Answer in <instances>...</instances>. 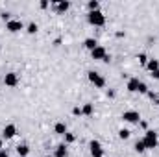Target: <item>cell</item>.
<instances>
[{
	"label": "cell",
	"instance_id": "obj_1",
	"mask_svg": "<svg viewBox=\"0 0 159 157\" xmlns=\"http://www.w3.org/2000/svg\"><path fill=\"white\" fill-rule=\"evenodd\" d=\"M143 142H144V148H146V150L157 148V144H159L157 133H156L154 129H146V133H144V137H143Z\"/></svg>",
	"mask_w": 159,
	"mask_h": 157
},
{
	"label": "cell",
	"instance_id": "obj_2",
	"mask_svg": "<svg viewBox=\"0 0 159 157\" xmlns=\"http://www.w3.org/2000/svg\"><path fill=\"white\" fill-rule=\"evenodd\" d=\"M87 22H89L91 26L100 28V26L106 24V15H104L102 11H89V13H87Z\"/></svg>",
	"mask_w": 159,
	"mask_h": 157
},
{
	"label": "cell",
	"instance_id": "obj_3",
	"mask_svg": "<svg viewBox=\"0 0 159 157\" xmlns=\"http://www.w3.org/2000/svg\"><path fill=\"white\" fill-rule=\"evenodd\" d=\"M87 79H89L96 89H104V87H106V78H104L102 74L94 72V70H89V72H87Z\"/></svg>",
	"mask_w": 159,
	"mask_h": 157
},
{
	"label": "cell",
	"instance_id": "obj_4",
	"mask_svg": "<svg viewBox=\"0 0 159 157\" xmlns=\"http://www.w3.org/2000/svg\"><path fill=\"white\" fill-rule=\"evenodd\" d=\"M52 7H54V11L57 15H63V13H67L70 9V2H67V0H54Z\"/></svg>",
	"mask_w": 159,
	"mask_h": 157
},
{
	"label": "cell",
	"instance_id": "obj_5",
	"mask_svg": "<svg viewBox=\"0 0 159 157\" xmlns=\"http://www.w3.org/2000/svg\"><path fill=\"white\" fill-rule=\"evenodd\" d=\"M122 120L124 122H129V124H139L141 122V115H139V111L129 109V111H124L122 113Z\"/></svg>",
	"mask_w": 159,
	"mask_h": 157
},
{
	"label": "cell",
	"instance_id": "obj_6",
	"mask_svg": "<svg viewBox=\"0 0 159 157\" xmlns=\"http://www.w3.org/2000/svg\"><path fill=\"white\" fill-rule=\"evenodd\" d=\"M6 30L11 32V34H17V32H20V30H24V22L19 20V19H11L9 22H6Z\"/></svg>",
	"mask_w": 159,
	"mask_h": 157
},
{
	"label": "cell",
	"instance_id": "obj_7",
	"mask_svg": "<svg viewBox=\"0 0 159 157\" xmlns=\"http://www.w3.org/2000/svg\"><path fill=\"white\" fill-rule=\"evenodd\" d=\"M89 152L93 157H104V148L98 141H91L89 142Z\"/></svg>",
	"mask_w": 159,
	"mask_h": 157
},
{
	"label": "cell",
	"instance_id": "obj_8",
	"mask_svg": "<svg viewBox=\"0 0 159 157\" xmlns=\"http://www.w3.org/2000/svg\"><path fill=\"white\" fill-rule=\"evenodd\" d=\"M91 57H93V59H96V61H104V59L107 57V50H106L104 46H100V44H98V46L91 52Z\"/></svg>",
	"mask_w": 159,
	"mask_h": 157
},
{
	"label": "cell",
	"instance_id": "obj_9",
	"mask_svg": "<svg viewBox=\"0 0 159 157\" xmlns=\"http://www.w3.org/2000/svg\"><path fill=\"white\" fill-rule=\"evenodd\" d=\"M15 135H17V126H15V124H7V126H4V129H2V139L9 141V139H13Z\"/></svg>",
	"mask_w": 159,
	"mask_h": 157
},
{
	"label": "cell",
	"instance_id": "obj_10",
	"mask_svg": "<svg viewBox=\"0 0 159 157\" xmlns=\"http://www.w3.org/2000/svg\"><path fill=\"white\" fill-rule=\"evenodd\" d=\"M4 85L6 87H17L19 85V74L17 72H7L4 76Z\"/></svg>",
	"mask_w": 159,
	"mask_h": 157
},
{
	"label": "cell",
	"instance_id": "obj_11",
	"mask_svg": "<svg viewBox=\"0 0 159 157\" xmlns=\"http://www.w3.org/2000/svg\"><path fill=\"white\" fill-rule=\"evenodd\" d=\"M67 155H69V150H67L65 142H61V144H57L54 148V157H67Z\"/></svg>",
	"mask_w": 159,
	"mask_h": 157
},
{
	"label": "cell",
	"instance_id": "obj_12",
	"mask_svg": "<svg viewBox=\"0 0 159 157\" xmlns=\"http://www.w3.org/2000/svg\"><path fill=\"white\" fill-rule=\"evenodd\" d=\"M139 83H141L139 78H129L128 83H126V89H128L129 92H137V91H139Z\"/></svg>",
	"mask_w": 159,
	"mask_h": 157
},
{
	"label": "cell",
	"instance_id": "obj_13",
	"mask_svg": "<svg viewBox=\"0 0 159 157\" xmlns=\"http://www.w3.org/2000/svg\"><path fill=\"white\" fill-rule=\"evenodd\" d=\"M17 155L19 157H28V154H30V146L28 144H17Z\"/></svg>",
	"mask_w": 159,
	"mask_h": 157
},
{
	"label": "cell",
	"instance_id": "obj_14",
	"mask_svg": "<svg viewBox=\"0 0 159 157\" xmlns=\"http://www.w3.org/2000/svg\"><path fill=\"white\" fill-rule=\"evenodd\" d=\"M93 113H94V105H93L91 102H87V104L81 105V115H85V117H93Z\"/></svg>",
	"mask_w": 159,
	"mask_h": 157
},
{
	"label": "cell",
	"instance_id": "obj_15",
	"mask_svg": "<svg viewBox=\"0 0 159 157\" xmlns=\"http://www.w3.org/2000/svg\"><path fill=\"white\" fill-rule=\"evenodd\" d=\"M54 131H56L57 135H65L69 129H67V124H65V122H56V126H54Z\"/></svg>",
	"mask_w": 159,
	"mask_h": 157
},
{
	"label": "cell",
	"instance_id": "obj_16",
	"mask_svg": "<svg viewBox=\"0 0 159 157\" xmlns=\"http://www.w3.org/2000/svg\"><path fill=\"white\" fill-rule=\"evenodd\" d=\"M83 46H85L89 52H93V50L98 46V43H96V39H93V37H87V39L83 41Z\"/></svg>",
	"mask_w": 159,
	"mask_h": 157
},
{
	"label": "cell",
	"instance_id": "obj_17",
	"mask_svg": "<svg viewBox=\"0 0 159 157\" xmlns=\"http://www.w3.org/2000/svg\"><path fill=\"white\" fill-rule=\"evenodd\" d=\"M146 69L150 70V72H154V70H157L159 69V59H148V63H146Z\"/></svg>",
	"mask_w": 159,
	"mask_h": 157
},
{
	"label": "cell",
	"instance_id": "obj_18",
	"mask_svg": "<svg viewBox=\"0 0 159 157\" xmlns=\"http://www.w3.org/2000/svg\"><path fill=\"white\" fill-rule=\"evenodd\" d=\"M87 9L89 11H100V2L98 0H89L87 2Z\"/></svg>",
	"mask_w": 159,
	"mask_h": 157
},
{
	"label": "cell",
	"instance_id": "obj_19",
	"mask_svg": "<svg viewBox=\"0 0 159 157\" xmlns=\"http://www.w3.org/2000/svg\"><path fill=\"white\" fill-rule=\"evenodd\" d=\"M133 150H135L137 154H143V152H146V148H144V142H143V139H141V141H135V144H133Z\"/></svg>",
	"mask_w": 159,
	"mask_h": 157
},
{
	"label": "cell",
	"instance_id": "obj_20",
	"mask_svg": "<svg viewBox=\"0 0 159 157\" xmlns=\"http://www.w3.org/2000/svg\"><path fill=\"white\" fill-rule=\"evenodd\" d=\"M37 30H39V26H37L35 22H30V24L26 26V32H28L30 35H35V34H37Z\"/></svg>",
	"mask_w": 159,
	"mask_h": 157
},
{
	"label": "cell",
	"instance_id": "obj_21",
	"mask_svg": "<svg viewBox=\"0 0 159 157\" xmlns=\"http://www.w3.org/2000/svg\"><path fill=\"white\" fill-rule=\"evenodd\" d=\"M129 135H131V131H129V129H126V128H122V129H119V139H122V141L129 139Z\"/></svg>",
	"mask_w": 159,
	"mask_h": 157
},
{
	"label": "cell",
	"instance_id": "obj_22",
	"mask_svg": "<svg viewBox=\"0 0 159 157\" xmlns=\"http://www.w3.org/2000/svg\"><path fill=\"white\" fill-rule=\"evenodd\" d=\"M63 137H65V144H72V142L76 141V135H74V133H70V131H67Z\"/></svg>",
	"mask_w": 159,
	"mask_h": 157
},
{
	"label": "cell",
	"instance_id": "obj_23",
	"mask_svg": "<svg viewBox=\"0 0 159 157\" xmlns=\"http://www.w3.org/2000/svg\"><path fill=\"white\" fill-rule=\"evenodd\" d=\"M137 59H139V63H141V65H144V67H146V63H148V56H146L144 52H141V54L137 56Z\"/></svg>",
	"mask_w": 159,
	"mask_h": 157
},
{
	"label": "cell",
	"instance_id": "obj_24",
	"mask_svg": "<svg viewBox=\"0 0 159 157\" xmlns=\"http://www.w3.org/2000/svg\"><path fill=\"white\" fill-rule=\"evenodd\" d=\"M148 91H150V89H148V85H146L144 81H141V83H139V91H137V92H141V94H148Z\"/></svg>",
	"mask_w": 159,
	"mask_h": 157
},
{
	"label": "cell",
	"instance_id": "obj_25",
	"mask_svg": "<svg viewBox=\"0 0 159 157\" xmlns=\"http://www.w3.org/2000/svg\"><path fill=\"white\" fill-rule=\"evenodd\" d=\"M0 19H2L4 22H9V20H11V13H9V11H2V13H0Z\"/></svg>",
	"mask_w": 159,
	"mask_h": 157
},
{
	"label": "cell",
	"instance_id": "obj_26",
	"mask_svg": "<svg viewBox=\"0 0 159 157\" xmlns=\"http://www.w3.org/2000/svg\"><path fill=\"white\" fill-rule=\"evenodd\" d=\"M146 96H148L150 100H156V102H157V100H159V96H157V94H156V92H154V91H148V94H146Z\"/></svg>",
	"mask_w": 159,
	"mask_h": 157
},
{
	"label": "cell",
	"instance_id": "obj_27",
	"mask_svg": "<svg viewBox=\"0 0 159 157\" xmlns=\"http://www.w3.org/2000/svg\"><path fill=\"white\" fill-rule=\"evenodd\" d=\"M72 115H74V117H80V115H81V107H80V105L72 107Z\"/></svg>",
	"mask_w": 159,
	"mask_h": 157
},
{
	"label": "cell",
	"instance_id": "obj_28",
	"mask_svg": "<svg viewBox=\"0 0 159 157\" xmlns=\"http://www.w3.org/2000/svg\"><path fill=\"white\" fill-rule=\"evenodd\" d=\"M48 6H50V2H48V0H41V2H39V7H41V9H46Z\"/></svg>",
	"mask_w": 159,
	"mask_h": 157
},
{
	"label": "cell",
	"instance_id": "obj_29",
	"mask_svg": "<svg viewBox=\"0 0 159 157\" xmlns=\"http://www.w3.org/2000/svg\"><path fill=\"white\" fill-rule=\"evenodd\" d=\"M152 78H154V79H159V69H157V70H154V72H152Z\"/></svg>",
	"mask_w": 159,
	"mask_h": 157
},
{
	"label": "cell",
	"instance_id": "obj_30",
	"mask_svg": "<svg viewBox=\"0 0 159 157\" xmlns=\"http://www.w3.org/2000/svg\"><path fill=\"white\" fill-rule=\"evenodd\" d=\"M0 157H9V154H7L6 150H2V152H0Z\"/></svg>",
	"mask_w": 159,
	"mask_h": 157
},
{
	"label": "cell",
	"instance_id": "obj_31",
	"mask_svg": "<svg viewBox=\"0 0 159 157\" xmlns=\"http://www.w3.org/2000/svg\"><path fill=\"white\" fill-rule=\"evenodd\" d=\"M107 96L109 98H115V91H107Z\"/></svg>",
	"mask_w": 159,
	"mask_h": 157
},
{
	"label": "cell",
	"instance_id": "obj_32",
	"mask_svg": "<svg viewBox=\"0 0 159 157\" xmlns=\"http://www.w3.org/2000/svg\"><path fill=\"white\" fill-rule=\"evenodd\" d=\"M2 150H4V141L0 139V152H2Z\"/></svg>",
	"mask_w": 159,
	"mask_h": 157
},
{
	"label": "cell",
	"instance_id": "obj_33",
	"mask_svg": "<svg viewBox=\"0 0 159 157\" xmlns=\"http://www.w3.org/2000/svg\"><path fill=\"white\" fill-rule=\"evenodd\" d=\"M44 157H52V155H44Z\"/></svg>",
	"mask_w": 159,
	"mask_h": 157
},
{
	"label": "cell",
	"instance_id": "obj_34",
	"mask_svg": "<svg viewBox=\"0 0 159 157\" xmlns=\"http://www.w3.org/2000/svg\"><path fill=\"white\" fill-rule=\"evenodd\" d=\"M157 104H159V100H157Z\"/></svg>",
	"mask_w": 159,
	"mask_h": 157
}]
</instances>
